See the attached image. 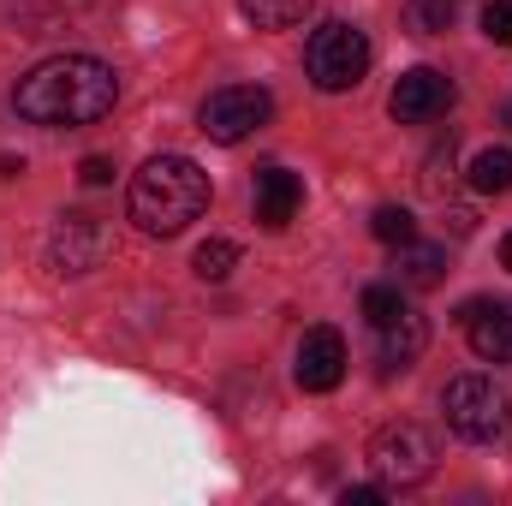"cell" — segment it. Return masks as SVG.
I'll use <instances>...</instances> for the list:
<instances>
[{"label": "cell", "mask_w": 512, "mask_h": 506, "mask_svg": "<svg viewBox=\"0 0 512 506\" xmlns=\"http://www.w3.org/2000/svg\"><path fill=\"white\" fill-rule=\"evenodd\" d=\"M12 102H18V114L30 126H90V120L114 114L120 78L96 54H54L30 78H18V96Z\"/></svg>", "instance_id": "cell-1"}, {"label": "cell", "mask_w": 512, "mask_h": 506, "mask_svg": "<svg viewBox=\"0 0 512 506\" xmlns=\"http://www.w3.org/2000/svg\"><path fill=\"white\" fill-rule=\"evenodd\" d=\"M203 209H209V173L191 155H155L131 179V221L149 239L185 233L191 221H203Z\"/></svg>", "instance_id": "cell-2"}, {"label": "cell", "mask_w": 512, "mask_h": 506, "mask_svg": "<svg viewBox=\"0 0 512 506\" xmlns=\"http://www.w3.org/2000/svg\"><path fill=\"white\" fill-rule=\"evenodd\" d=\"M304 72L322 96H340V90H358L364 72H370V36L346 18H328L310 30L304 42Z\"/></svg>", "instance_id": "cell-3"}, {"label": "cell", "mask_w": 512, "mask_h": 506, "mask_svg": "<svg viewBox=\"0 0 512 506\" xmlns=\"http://www.w3.org/2000/svg\"><path fill=\"white\" fill-rule=\"evenodd\" d=\"M441 411H447V429L459 441H501L512 429V399L495 376H453L441 393Z\"/></svg>", "instance_id": "cell-4"}, {"label": "cell", "mask_w": 512, "mask_h": 506, "mask_svg": "<svg viewBox=\"0 0 512 506\" xmlns=\"http://www.w3.org/2000/svg\"><path fill=\"white\" fill-rule=\"evenodd\" d=\"M370 465H376V477L387 489H417V483L435 477V441L417 423H387L370 441Z\"/></svg>", "instance_id": "cell-5"}, {"label": "cell", "mask_w": 512, "mask_h": 506, "mask_svg": "<svg viewBox=\"0 0 512 506\" xmlns=\"http://www.w3.org/2000/svg\"><path fill=\"white\" fill-rule=\"evenodd\" d=\"M268 120H274V96L256 90V84H227V90H215V96L203 102V131H209L215 143H245V137L262 131Z\"/></svg>", "instance_id": "cell-6"}, {"label": "cell", "mask_w": 512, "mask_h": 506, "mask_svg": "<svg viewBox=\"0 0 512 506\" xmlns=\"http://www.w3.org/2000/svg\"><path fill=\"white\" fill-rule=\"evenodd\" d=\"M459 328L483 364H512V298H465Z\"/></svg>", "instance_id": "cell-7"}, {"label": "cell", "mask_w": 512, "mask_h": 506, "mask_svg": "<svg viewBox=\"0 0 512 506\" xmlns=\"http://www.w3.org/2000/svg\"><path fill=\"white\" fill-rule=\"evenodd\" d=\"M453 78L447 72H435V66H417V72H405L399 84H393V96H387V108H393V120H405V126H423V120H435V114H447L453 108Z\"/></svg>", "instance_id": "cell-8"}, {"label": "cell", "mask_w": 512, "mask_h": 506, "mask_svg": "<svg viewBox=\"0 0 512 506\" xmlns=\"http://www.w3.org/2000/svg\"><path fill=\"white\" fill-rule=\"evenodd\" d=\"M102 251H108V233H102L96 215H60L54 233H48V262L60 274H90L102 262Z\"/></svg>", "instance_id": "cell-9"}, {"label": "cell", "mask_w": 512, "mask_h": 506, "mask_svg": "<svg viewBox=\"0 0 512 506\" xmlns=\"http://www.w3.org/2000/svg\"><path fill=\"white\" fill-rule=\"evenodd\" d=\"M292 376H298L304 393H334V387L346 381V340H340V328H310V334L298 340Z\"/></svg>", "instance_id": "cell-10"}, {"label": "cell", "mask_w": 512, "mask_h": 506, "mask_svg": "<svg viewBox=\"0 0 512 506\" xmlns=\"http://www.w3.org/2000/svg\"><path fill=\"white\" fill-rule=\"evenodd\" d=\"M298 203H304V179H298V173H286V167H262V173H256V221H262L268 233L292 227Z\"/></svg>", "instance_id": "cell-11"}, {"label": "cell", "mask_w": 512, "mask_h": 506, "mask_svg": "<svg viewBox=\"0 0 512 506\" xmlns=\"http://www.w3.org/2000/svg\"><path fill=\"white\" fill-rule=\"evenodd\" d=\"M393 280H399L405 292L441 286V280H447V251H441V245H417V239L393 245Z\"/></svg>", "instance_id": "cell-12"}, {"label": "cell", "mask_w": 512, "mask_h": 506, "mask_svg": "<svg viewBox=\"0 0 512 506\" xmlns=\"http://www.w3.org/2000/svg\"><path fill=\"white\" fill-rule=\"evenodd\" d=\"M423 346H429V322L417 316V310H405L399 322H387L382 328V370H411L417 358H423Z\"/></svg>", "instance_id": "cell-13"}, {"label": "cell", "mask_w": 512, "mask_h": 506, "mask_svg": "<svg viewBox=\"0 0 512 506\" xmlns=\"http://www.w3.org/2000/svg\"><path fill=\"white\" fill-rule=\"evenodd\" d=\"M239 12L256 30H292V24L310 18V0H239Z\"/></svg>", "instance_id": "cell-14"}, {"label": "cell", "mask_w": 512, "mask_h": 506, "mask_svg": "<svg viewBox=\"0 0 512 506\" xmlns=\"http://www.w3.org/2000/svg\"><path fill=\"white\" fill-rule=\"evenodd\" d=\"M471 185H477L483 197H507L512 191V149H483V155L471 161Z\"/></svg>", "instance_id": "cell-15"}, {"label": "cell", "mask_w": 512, "mask_h": 506, "mask_svg": "<svg viewBox=\"0 0 512 506\" xmlns=\"http://www.w3.org/2000/svg\"><path fill=\"white\" fill-rule=\"evenodd\" d=\"M453 12H459V0H405V24H411L417 36L453 30Z\"/></svg>", "instance_id": "cell-16"}, {"label": "cell", "mask_w": 512, "mask_h": 506, "mask_svg": "<svg viewBox=\"0 0 512 506\" xmlns=\"http://www.w3.org/2000/svg\"><path fill=\"white\" fill-rule=\"evenodd\" d=\"M191 268H197V280H227L239 268V245L233 239H203L197 256H191Z\"/></svg>", "instance_id": "cell-17"}, {"label": "cell", "mask_w": 512, "mask_h": 506, "mask_svg": "<svg viewBox=\"0 0 512 506\" xmlns=\"http://www.w3.org/2000/svg\"><path fill=\"white\" fill-rule=\"evenodd\" d=\"M411 304H405V286L393 280V286H364V316H370V328H387V322H399Z\"/></svg>", "instance_id": "cell-18"}, {"label": "cell", "mask_w": 512, "mask_h": 506, "mask_svg": "<svg viewBox=\"0 0 512 506\" xmlns=\"http://www.w3.org/2000/svg\"><path fill=\"white\" fill-rule=\"evenodd\" d=\"M370 233H376L382 245H405V239H417V221H411L405 203H382V209L370 215Z\"/></svg>", "instance_id": "cell-19"}, {"label": "cell", "mask_w": 512, "mask_h": 506, "mask_svg": "<svg viewBox=\"0 0 512 506\" xmlns=\"http://www.w3.org/2000/svg\"><path fill=\"white\" fill-rule=\"evenodd\" d=\"M447 185H453V137H441V143L423 155V191H429V197H447Z\"/></svg>", "instance_id": "cell-20"}, {"label": "cell", "mask_w": 512, "mask_h": 506, "mask_svg": "<svg viewBox=\"0 0 512 506\" xmlns=\"http://www.w3.org/2000/svg\"><path fill=\"white\" fill-rule=\"evenodd\" d=\"M483 36L501 42V48H512V0H489V6H483Z\"/></svg>", "instance_id": "cell-21"}, {"label": "cell", "mask_w": 512, "mask_h": 506, "mask_svg": "<svg viewBox=\"0 0 512 506\" xmlns=\"http://www.w3.org/2000/svg\"><path fill=\"white\" fill-rule=\"evenodd\" d=\"M387 501V483H358V489H346L340 506H382Z\"/></svg>", "instance_id": "cell-22"}, {"label": "cell", "mask_w": 512, "mask_h": 506, "mask_svg": "<svg viewBox=\"0 0 512 506\" xmlns=\"http://www.w3.org/2000/svg\"><path fill=\"white\" fill-rule=\"evenodd\" d=\"M78 179H84V185H108V179H114V161H108V155H84Z\"/></svg>", "instance_id": "cell-23"}, {"label": "cell", "mask_w": 512, "mask_h": 506, "mask_svg": "<svg viewBox=\"0 0 512 506\" xmlns=\"http://www.w3.org/2000/svg\"><path fill=\"white\" fill-rule=\"evenodd\" d=\"M447 221H453V233H471V227H477V209H453Z\"/></svg>", "instance_id": "cell-24"}, {"label": "cell", "mask_w": 512, "mask_h": 506, "mask_svg": "<svg viewBox=\"0 0 512 506\" xmlns=\"http://www.w3.org/2000/svg\"><path fill=\"white\" fill-rule=\"evenodd\" d=\"M24 173V161H12V155H0V179H18Z\"/></svg>", "instance_id": "cell-25"}, {"label": "cell", "mask_w": 512, "mask_h": 506, "mask_svg": "<svg viewBox=\"0 0 512 506\" xmlns=\"http://www.w3.org/2000/svg\"><path fill=\"white\" fill-rule=\"evenodd\" d=\"M501 262H507V268H512V233H507V239H501Z\"/></svg>", "instance_id": "cell-26"}]
</instances>
